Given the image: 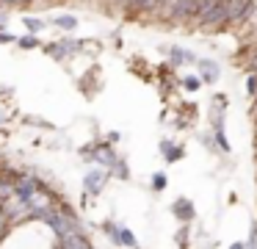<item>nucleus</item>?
Listing matches in <instances>:
<instances>
[{
  "mask_svg": "<svg viewBox=\"0 0 257 249\" xmlns=\"http://www.w3.org/2000/svg\"><path fill=\"white\" fill-rule=\"evenodd\" d=\"M78 155H80L83 160H89V163L100 166V169H108V172H111V166L119 160V155H116V149H113V144H108V141L86 144V147L78 149Z\"/></svg>",
  "mask_w": 257,
  "mask_h": 249,
  "instance_id": "nucleus-1",
  "label": "nucleus"
},
{
  "mask_svg": "<svg viewBox=\"0 0 257 249\" xmlns=\"http://www.w3.org/2000/svg\"><path fill=\"white\" fill-rule=\"evenodd\" d=\"M83 50V39H72V36H61L56 42H47L45 44V53L56 61H67V58H75V53Z\"/></svg>",
  "mask_w": 257,
  "mask_h": 249,
  "instance_id": "nucleus-2",
  "label": "nucleus"
},
{
  "mask_svg": "<svg viewBox=\"0 0 257 249\" xmlns=\"http://www.w3.org/2000/svg\"><path fill=\"white\" fill-rule=\"evenodd\" d=\"M108 180H111L108 169H100V166H91V169L83 175V191H86V197H100Z\"/></svg>",
  "mask_w": 257,
  "mask_h": 249,
  "instance_id": "nucleus-3",
  "label": "nucleus"
},
{
  "mask_svg": "<svg viewBox=\"0 0 257 249\" xmlns=\"http://www.w3.org/2000/svg\"><path fill=\"white\" fill-rule=\"evenodd\" d=\"M172 213H174V219L180 221V224H191V221L196 219V208H194V202H191L188 197H177L172 202Z\"/></svg>",
  "mask_w": 257,
  "mask_h": 249,
  "instance_id": "nucleus-4",
  "label": "nucleus"
},
{
  "mask_svg": "<svg viewBox=\"0 0 257 249\" xmlns=\"http://www.w3.org/2000/svg\"><path fill=\"white\" fill-rule=\"evenodd\" d=\"M254 0H227V22H243L251 14Z\"/></svg>",
  "mask_w": 257,
  "mask_h": 249,
  "instance_id": "nucleus-5",
  "label": "nucleus"
},
{
  "mask_svg": "<svg viewBox=\"0 0 257 249\" xmlns=\"http://www.w3.org/2000/svg\"><path fill=\"white\" fill-rule=\"evenodd\" d=\"M218 64L213 58H196V75H199V80H202V86L205 83H216L218 80Z\"/></svg>",
  "mask_w": 257,
  "mask_h": 249,
  "instance_id": "nucleus-6",
  "label": "nucleus"
},
{
  "mask_svg": "<svg viewBox=\"0 0 257 249\" xmlns=\"http://www.w3.org/2000/svg\"><path fill=\"white\" fill-rule=\"evenodd\" d=\"M210 127H213V147L221 149V152H229V138H227V130H224V116H213L210 119Z\"/></svg>",
  "mask_w": 257,
  "mask_h": 249,
  "instance_id": "nucleus-7",
  "label": "nucleus"
},
{
  "mask_svg": "<svg viewBox=\"0 0 257 249\" xmlns=\"http://www.w3.org/2000/svg\"><path fill=\"white\" fill-rule=\"evenodd\" d=\"M161 50L169 55V61H172L174 66H183V64H196V55L191 53V50H185V47H177V44H169V47H161Z\"/></svg>",
  "mask_w": 257,
  "mask_h": 249,
  "instance_id": "nucleus-8",
  "label": "nucleus"
},
{
  "mask_svg": "<svg viewBox=\"0 0 257 249\" xmlns=\"http://www.w3.org/2000/svg\"><path fill=\"white\" fill-rule=\"evenodd\" d=\"M161 155H163L166 163H177V160L185 158V147L183 144H174L172 138H163L161 141Z\"/></svg>",
  "mask_w": 257,
  "mask_h": 249,
  "instance_id": "nucleus-9",
  "label": "nucleus"
},
{
  "mask_svg": "<svg viewBox=\"0 0 257 249\" xmlns=\"http://www.w3.org/2000/svg\"><path fill=\"white\" fill-rule=\"evenodd\" d=\"M61 246H64V249H94V246L89 243V238L80 235V232H75V230H72V232H69V235L61 241Z\"/></svg>",
  "mask_w": 257,
  "mask_h": 249,
  "instance_id": "nucleus-10",
  "label": "nucleus"
},
{
  "mask_svg": "<svg viewBox=\"0 0 257 249\" xmlns=\"http://www.w3.org/2000/svg\"><path fill=\"white\" fill-rule=\"evenodd\" d=\"M47 25L58 28V31H75V28H78V17L75 14H58V17H53V20H47Z\"/></svg>",
  "mask_w": 257,
  "mask_h": 249,
  "instance_id": "nucleus-11",
  "label": "nucleus"
},
{
  "mask_svg": "<svg viewBox=\"0 0 257 249\" xmlns=\"http://www.w3.org/2000/svg\"><path fill=\"white\" fill-rule=\"evenodd\" d=\"M23 25H25V31H28L31 36H39V33L47 28V20L34 17V14H23Z\"/></svg>",
  "mask_w": 257,
  "mask_h": 249,
  "instance_id": "nucleus-12",
  "label": "nucleus"
},
{
  "mask_svg": "<svg viewBox=\"0 0 257 249\" xmlns=\"http://www.w3.org/2000/svg\"><path fill=\"white\" fill-rule=\"evenodd\" d=\"M116 246L139 249V241H136V235H133V230H130V227H119V230H116Z\"/></svg>",
  "mask_w": 257,
  "mask_h": 249,
  "instance_id": "nucleus-13",
  "label": "nucleus"
},
{
  "mask_svg": "<svg viewBox=\"0 0 257 249\" xmlns=\"http://www.w3.org/2000/svg\"><path fill=\"white\" fill-rule=\"evenodd\" d=\"M127 11H152L158 9V0H122Z\"/></svg>",
  "mask_w": 257,
  "mask_h": 249,
  "instance_id": "nucleus-14",
  "label": "nucleus"
},
{
  "mask_svg": "<svg viewBox=\"0 0 257 249\" xmlns=\"http://www.w3.org/2000/svg\"><path fill=\"white\" fill-rule=\"evenodd\" d=\"M17 44L20 50H36V47H45V42H42L39 36H31V33H25V36H17Z\"/></svg>",
  "mask_w": 257,
  "mask_h": 249,
  "instance_id": "nucleus-15",
  "label": "nucleus"
},
{
  "mask_svg": "<svg viewBox=\"0 0 257 249\" xmlns=\"http://www.w3.org/2000/svg\"><path fill=\"white\" fill-rule=\"evenodd\" d=\"M150 186H152V191H155V194L166 191V186H169V177H166V172H152V177H150Z\"/></svg>",
  "mask_w": 257,
  "mask_h": 249,
  "instance_id": "nucleus-16",
  "label": "nucleus"
},
{
  "mask_svg": "<svg viewBox=\"0 0 257 249\" xmlns=\"http://www.w3.org/2000/svg\"><path fill=\"white\" fill-rule=\"evenodd\" d=\"M108 175H111V177H119V180H127V177H130V169H127V160H124V158H119L116 163L111 166V172H108Z\"/></svg>",
  "mask_w": 257,
  "mask_h": 249,
  "instance_id": "nucleus-17",
  "label": "nucleus"
},
{
  "mask_svg": "<svg viewBox=\"0 0 257 249\" xmlns=\"http://www.w3.org/2000/svg\"><path fill=\"white\" fill-rule=\"evenodd\" d=\"M180 86H183L185 92H199L202 80H199V75H185V77H180Z\"/></svg>",
  "mask_w": 257,
  "mask_h": 249,
  "instance_id": "nucleus-18",
  "label": "nucleus"
},
{
  "mask_svg": "<svg viewBox=\"0 0 257 249\" xmlns=\"http://www.w3.org/2000/svg\"><path fill=\"white\" fill-rule=\"evenodd\" d=\"M188 235H191V230H188V224H183L177 232H174V243H177L180 249H188Z\"/></svg>",
  "mask_w": 257,
  "mask_h": 249,
  "instance_id": "nucleus-19",
  "label": "nucleus"
},
{
  "mask_svg": "<svg viewBox=\"0 0 257 249\" xmlns=\"http://www.w3.org/2000/svg\"><path fill=\"white\" fill-rule=\"evenodd\" d=\"M246 92H249V97H257V75L254 72L246 77Z\"/></svg>",
  "mask_w": 257,
  "mask_h": 249,
  "instance_id": "nucleus-20",
  "label": "nucleus"
},
{
  "mask_svg": "<svg viewBox=\"0 0 257 249\" xmlns=\"http://www.w3.org/2000/svg\"><path fill=\"white\" fill-rule=\"evenodd\" d=\"M14 42H17V36L12 31H0V44H14Z\"/></svg>",
  "mask_w": 257,
  "mask_h": 249,
  "instance_id": "nucleus-21",
  "label": "nucleus"
},
{
  "mask_svg": "<svg viewBox=\"0 0 257 249\" xmlns=\"http://www.w3.org/2000/svg\"><path fill=\"white\" fill-rule=\"evenodd\" d=\"M105 141H108V144H116V141H122V133H119V130H108Z\"/></svg>",
  "mask_w": 257,
  "mask_h": 249,
  "instance_id": "nucleus-22",
  "label": "nucleus"
},
{
  "mask_svg": "<svg viewBox=\"0 0 257 249\" xmlns=\"http://www.w3.org/2000/svg\"><path fill=\"white\" fill-rule=\"evenodd\" d=\"M6 25H9V14L6 11H0V31H6Z\"/></svg>",
  "mask_w": 257,
  "mask_h": 249,
  "instance_id": "nucleus-23",
  "label": "nucleus"
},
{
  "mask_svg": "<svg viewBox=\"0 0 257 249\" xmlns=\"http://www.w3.org/2000/svg\"><path fill=\"white\" fill-rule=\"evenodd\" d=\"M17 3H20V0H0V6H3V9H17Z\"/></svg>",
  "mask_w": 257,
  "mask_h": 249,
  "instance_id": "nucleus-24",
  "label": "nucleus"
},
{
  "mask_svg": "<svg viewBox=\"0 0 257 249\" xmlns=\"http://www.w3.org/2000/svg\"><path fill=\"white\" fill-rule=\"evenodd\" d=\"M229 249H246V243L243 241H235V243H229Z\"/></svg>",
  "mask_w": 257,
  "mask_h": 249,
  "instance_id": "nucleus-25",
  "label": "nucleus"
},
{
  "mask_svg": "<svg viewBox=\"0 0 257 249\" xmlns=\"http://www.w3.org/2000/svg\"><path fill=\"white\" fill-rule=\"evenodd\" d=\"M251 72L257 75V55H254V61H251Z\"/></svg>",
  "mask_w": 257,
  "mask_h": 249,
  "instance_id": "nucleus-26",
  "label": "nucleus"
}]
</instances>
